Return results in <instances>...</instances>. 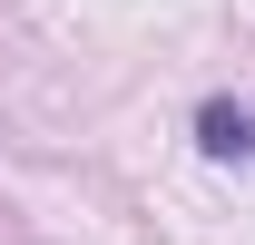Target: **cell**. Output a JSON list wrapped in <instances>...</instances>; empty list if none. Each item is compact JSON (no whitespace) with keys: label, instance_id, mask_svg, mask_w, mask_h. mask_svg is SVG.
<instances>
[{"label":"cell","instance_id":"6da1fadb","mask_svg":"<svg viewBox=\"0 0 255 245\" xmlns=\"http://www.w3.org/2000/svg\"><path fill=\"white\" fill-rule=\"evenodd\" d=\"M196 147H206V157H255V108L206 98V108H196Z\"/></svg>","mask_w":255,"mask_h":245}]
</instances>
